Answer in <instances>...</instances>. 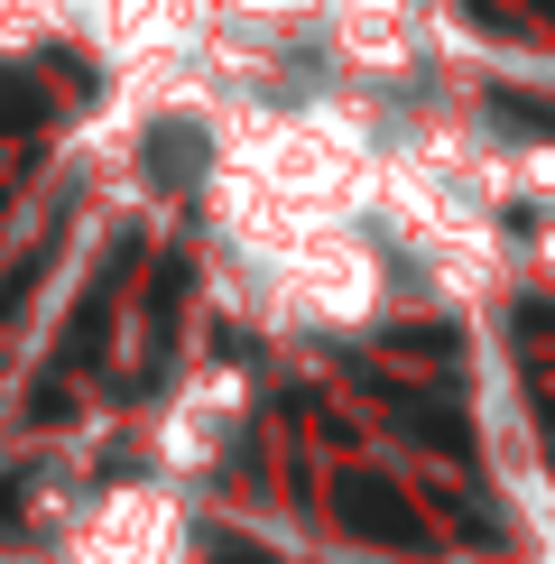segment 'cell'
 I'll list each match as a JSON object with an SVG mask.
<instances>
[{
  "instance_id": "6da1fadb",
  "label": "cell",
  "mask_w": 555,
  "mask_h": 564,
  "mask_svg": "<svg viewBox=\"0 0 555 564\" xmlns=\"http://www.w3.org/2000/svg\"><path fill=\"white\" fill-rule=\"evenodd\" d=\"M185 555H195L185 546V509L157 481L102 490L75 519V546H65V564H185Z\"/></svg>"
}]
</instances>
